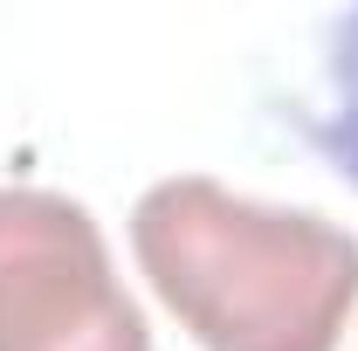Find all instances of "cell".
<instances>
[{"label": "cell", "mask_w": 358, "mask_h": 351, "mask_svg": "<svg viewBox=\"0 0 358 351\" xmlns=\"http://www.w3.org/2000/svg\"><path fill=\"white\" fill-rule=\"evenodd\" d=\"M131 255L200 351H338L358 310V234L173 173L131 207Z\"/></svg>", "instance_id": "6da1fadb"}, {"label": "cell", "mask_w": 358, "mask_h": 351, "mask_svg": "<svg viewBox=\"0 0 358 351\" xmlns=\"http://www.w3.org/2000/svg\"><path fill=\"white\" fill-rule=\"evenodd\" d=\"M0 351H152L103 227L69 193L0 186Z\"/></svg>", "instance_id": "7a4b0ae2"}, {"label": "cell", "mask_w": 358, "mask_h": 351, "mask_svg": "<svg viewBox=\"0 0 358 351\" xmlns=\"http://www.w3.org/2000/svg\"><path fill=\"white\" fill-rule=\"evenodd\" d=\"M289 117H296V131L358 186V7L324 28L317 83L303 89V103H296Z\"/></svg>", "instance_id": "3957f363"}]
</instances>
